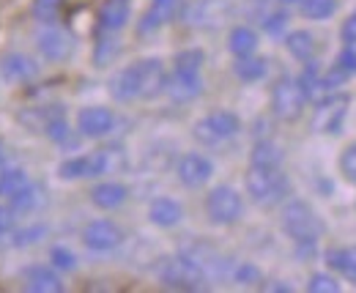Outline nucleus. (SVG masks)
I'll use <instances>...</instances> for the list:
<instances>
[{"label":"nucleus","mask_w":356,"mask_h":293,"mask_svg":"<svg viewBox=\"0 0 356 293\" xmlns=\"http://www.w3.org/2000/svg\"><path fill=\"white\" fill-rule=\"evenodd\" d=\"M282 230L299 244V250L312 255L315 250V241L323 236L326 225L321 222V216L315 214L310 203L305 200H291L285 209H282Z\"/></svg>","instance_id":"1"},{"label":"nucleus","mask_w":356,"mask_h":293,"mask_svg":"<svg viewBox=\"0 0 356 293\" xmlns=\"http://www.w3.org/2000/svg\"><path fill=\"white\" fill-rule=\"evenodd\" d=\"M156 274H159V283L170 291H203L206 288V271L189 255L165 258Z\"/></svg>","instance_id":"2"},{"label":"nucleus","mask_w":356,"mask_h":293,"mask_svg":"<svg viewBox=\"0 0 356 293\" xmlns=\"http://www.w3.org/2000/svg\"><path fill=\"white\" fill-rule=\"evenodd\" d=\"M291 184L285 178V173H280V168H261L252 165L247 173V192L252 195V200L258 206H274L288 195Z\"/></svg>","instance_id":"3"},{"label":"nucleus","mask_w":356,"mask_h":293,"mask_svg":"<svg viewBox=\"0 0 356 293\" xmlns=\"http://www.w3.org/2000/svg\"><path fill=\"white\" fill-rule=\"evenodd\" d=\"M348 107H351L348 93H332V96L321 99L315 107V116H312V129L321 134H340L346 118H348Z\"/></svg>","instance_id":"4"},{"label":"nucleus","mask_w":356,"mask_h":293,"mask_svg":"<svg viewBox=\"0 0 356 293\" xmlns=\"http://www.w3.org/2000/svg\"><path fill=\"white\" fill-rule=\"evenodd\" d=\"M305 102H307V96H305L299 80L282 77L271 90V113L280 121H288V124L296 121L302 116V110H305Z\"/></svg>","instance_id":"5"},{"label":"nucleus","mask_w":356,"mask_h":293,"mask_svg":"<svg viewBox=\"0 0 356 293\" xmlns=\"http://www.w3.org/2000/svg\"><path fill=\"white\" fill-rule=\"evenodd\" d=\"M238 129H241V121H238L236 113L217 110V113L200 118V121L195 124V129H192V134H195V140L203 143V145H217V143H222L227 137L238 134Z\"/></svg>","instance_id":"6"},{"label":"nucleus","mask_w":356,"mask_h":293,"mask_svg":"<svg viewBox=\"0 0 356 293\" xmlns=\"http://www.w3.org/2000/svg\"><path fill=\"white\" fill-rule=\"evenodd\" d=\"M241 211H244V203L238 192L230 187H217L206 198V214L214 225H233L241 216Z\"/></svg>","instance_id":"7"},{"label":"nucleus","mask_w":356,"mask_h":293,"mask_svg":"<svg viewBox=\"0 0 356 293\" xmlns=\"http://www.w3.org/2000/svg\"><path fill=\"white\" fill-rule=\"evenodd\" d=\"M113 168V159H110V151H93L88 157H74V159H66L60 165V178L66 181H74V178H93V175H102Z\"/></svg>","instance_id":"8"},{"label":"nucleus","mask_w":356,"mask_h":293,"mask_svg":"<svg viewBox=\"0 0 356 293\" xmlns=\"http://www.w3.org/2000/svg\"><path fill=\"white\" fill-rule=\"evenodd\" d=\"M83 241L93 252H110L115 250V247H121L124 230L115 222H110V219H96V222H90L88 228L83 230Z\"/></svg>","instance_id":"9"},{"label":"nucleus","mask_w":356,"mask_h":293,"mask_svg":"<svg viewBox=\"0 0 356 293\" xmlns=\"http://www.w3.org/2000/svg\"><path fill=\"white\" fill-rule=\"evenodd\" d=\"M134 66H137V93H140V99H156L168 85V74H165L162 61L148 58V61H137Z\"/></svg>","instance_id":"10"},{"label":"nucleus","mask_w":356,"mask_h":293,"mask_svg":"<svg viewBox=\"0 0 356 293\" xmlns=\"http://www.w3.org/2000/svg\"><path fill=\"white\" fill-rule=\"evenodd\" d=\"M176 173H178V181H181L184 187L197 189V187L209 184V178L214 175V165H211V159H206L203 154H186V157H181Z\"/></svg>","instance_id":"11"},{"label":"nucleus","mask_w":356,"mask_h":293,"mask_svg":"<svg viewBox=\"0 0 356 293\" xmlns=\"http://www.w3.org/2000/svg\"><path fill=\"white\" fill-rule=\"evenodd\" d=\"M77 126H80V134L86 137H104L113 132L115 116L107 107H86L77 116Z\"/></svg>","instance_id":"12"},{"label":"nucleus","mask_w":356,"mask_h":293,"mask_svg":"<svg viewBox=\"0 0 356 293\" xmlns=\"http://www.w3.org/2000/svg\"><path fill=\"white\" fill-rule=\"evenodd\" d=\"M39 49L49 61H66L74 52V39L60 28H47L39 33Z\"/></svg>","instance_id":"13"},{"label":"nucleus","mask_w":356,"mask_h":293,"mask_svg":"<svg viewBox=\"0 0 356 293\" xmlns=\"http://www.w3.org/2000/svg\"><path fill=\"white\" fill-rule=\"evenodd\" d=\"M227 0H197L189 11V22L197 28H220L227 17Z\"/></svg>","instance_id":"14"},{"label":"nucleus","mask_w":356,"mask_h":293,"mask_svg":"<svg viewBox=\"0 0 356 293\" xmlns=\"http://www.w3.org/2000/svg\"><path fill=\"white\" fill-rule=\"evenodd\" d=\"M165 90L176 99V102H192L203 93V80L200 72H173V77L168 80Z\"/></svg>","instance_id":"15"},{"label":"nucleus","mask_w":356,"mask_h":293,"mask_svg":"<svg viewBox=\"0 0 356 293\" xmlns=\"http://www.w3.org/2000/svg\"><path fill=\"white\" fill-rule=\"evenodd\" d=\"M22 283H25V291L33 293H60L63 291V283L60 277L47 269V266H28L22 271Z\"/></svg>","instance_id":"16"},{"label":"nucleus","mask_w":356,"mask_h":293,"mask_svg":"<svg viewBox=\"0 0 356 293\" xmlns=\"http://www.w3.org/2000/svg\"><path fill=\"white\" fill-rule=\"evenodd\" d=\"M0 72H3V77L6 80H11V83H28V80H33L36 77V63L28 58V55H22V52H11V55H3V61H0Z\"/></svg>","instance_id":"17"},{"label":"nucleus","mask_w":356,"mask_h":293,"mask_svg":"<svg viewBox=\"0 0 356 293\" xmlns=\"http://www.w3.org/2000/svg\"><path fill=\"white\" fill-rule=\"evenodd\" d=\"M354 74H356V49L348 44V47L337 55V61L332 63L329 74H323V77H321V88H323V90H326V88H334V85L351 80Z\"/></svg>","instance_id":"18"},{"label":"nucleus","mask_w":356,"mask_h":293,"mask_svg":"<svg viewBox=\"0 0 356 293\" xmlns=\"http://www.w3.org/2000/svg\"><path fill=\"white\" fill-rule=\"evenodd\" d=\"M127 195H129V189L124 184H115V181H104V184H99V187L90 189L93 206H99V209L104 211H113L118 209V206H124Z\"/></svg>","instance_id":"19"},{"label":"nucleus","mask_w":356,"mask_h":293,"mask_svg":"<svg viewBox=\"0 0 356 293\" xmlns=\"http://www.w3.org/2000/svg\"><path fill=\"white\" fill-rule=\"evenodd\" d=\"M178 11V0H154L148 14L140 22V33H154L156 28H162L165 22H170Z\"/></svg>","instance_id":"20"},{"label":"nucleus","mask_w":356,"mask_h":293,"mask_svg":"<svg viewBox=\"0 0 356 293\" xmlns=\"http://www.w3.org/2000/svg\"><path fill=\"white\" fill-rule=\"evenodd\" d=\"M129 19V3L127 0H104L99 8V28L102 31H121Z\"/></svg>","instance_id":"21"},{"label":"nucleus","mask_w":356,"mask_h":293,"mask_svg":"<svg viewBox=\"0 0 356 293\" xmlns=\"http://www.w3.org/2000/svg\"><path fill=\"white\" fill-rule=\"evenodd\" d=\"M148 216H151V222L159 225V228H173V225L181 222L184 209H181V203L173 200V198H156V200L151 203V209H148Z\"/></svg>","instance_id":"22"},{"label":"nucleus","mask_w":356,"mask_h":293,"mask_svg":"<svg viewBox=\"0 0 356 293\" xmlns=\"http://www.w3.org/2000/svg\"><path fill=\"white\" fill-rule=\"evenodd\" d=\"M110 93H113V99H118V102H132V99H140V93H137V66H127V69H121L113 80H110Z\"/></svg>","instance_id":"23"},{"label":"nucleus","mask_w":356,"mask_h":293,"mask_svg":"<svg viewBox=\"0 0 356 293\" xmlns=\"http://www.w3.org/2000/svg\"><path fill=\"white\" fill-rule=\"evenodd\" d=\"M326 263L356 285V247H334L326 252Z\"/></svg>","instance_id":"24"},{"label":"nucleus","mask_w":356,"mask_h":293,"mask_svg":"<svg viewBox=\"0 0 356 293\" xmlns=\"http://www.w3.org/2000/svg\"><path fill=\"white\" fill-rule=\"evenodd\" d=\"M285 47H288V52H291L296 61H302V63L315 61V39H312V33H307V31H293V33H288Z\"/></svg>","instance_id":"25"},{"label":"nucleus","mask_w":356,"mask_h":293,"mask_svg":"<svg viewBox=\"0 0 356 293\" xmlns=\"http://www.w3.org/2000/svg\"><path fill=\"white\" fill-rule=\"evenodd\" d=\"M58 116H66V113H63V107H60V104H49V107H33V110H25V113L19 116V121L28 126V129L44 132L47 124H49L52 118H58Z\"/></svg>","instance_id":"26"},{"label":"nucleus","mask_w":356,"mask_h":293,"mask_svg":"<svg viewBox=\"0 0 356 293\" xmlns=\"http://www.w3.org/2000/svg\"><path fill=\"white\" fill-rule=\"evenodd\" d=\"M230 52L236 55V58H247V55H252L255 52V47H258V36H255V31L252 28H233L230 31Z\"/></svg>","instance_id":"27"},{"label":"nucleus","mask_w":356,"mask_h":293,"mask_svg":"<svg viewBox=\"0 0 356 293\" xmlns=\"http://www.w3.org/2000/svg\"><path fill=\"white\" fill-rule=\"evenodd\" d=\"M28 187H31V178H28V173H25V170L11 168L0 175V195H6L8 200H11L14 195L25 192Z\"/></svg>","instance_id":"28"},{"label":"nucleus","mask_w":356,"mask_h":293,"mask_svg":"<svg viewBox=\"0 0 356 293\" xmlns=\"http://www.w3.org/2000/svg\"><path fill=\"white\" fill-rule=\"evenodd\" d=\"M264 74H266V61H264V58L247 55V58H238V61H236V77H238V80L255 83V80H261Z\"/></svg>","instance_id":"29"},{"label":"nucleus","mask_w":356,"mask_h":293,"mask_svg":"<svg viewBox=\"0 0 356 293\" xmlns=\"http://www.w3.org/2000/svg\"><path fill=\"white\" fill-rule=\"evenodd\" d=\"M337 0H302V14L307 17V19H329V17H334L337 14Z\"/></svg>","instance_id":"30"},{"label":"nucleus","mask_w":356,"mask_h":293,"mask_svg":"<svg viewBox=\"0 0 356 293\" xmlns=\"http://www.w3.org/2000/svg\"><path fill=\"white\" fill-rule=\"evenodd\" d=\"M282 162V151L274 145V143H258L252 148V165H261V168H280Z\"/></svg>","instance_id":"31"},{"label":"nucleus","mask_w":356,"mask_h":293,"mask_svg":"<svg viewBox=\"0 0 356 293\" xmlns=\"http://www.w3.org/2000/svg\"><path fill=\"white\" fill-rule=\"evenodd\" d=\"M11 209H19V211H31V209H36V206H42L44 203V198H42V189L39 187H28L25 192H19V195H14L11 200Z\"/></svg>","instance_id":"32"},{"label":"nucleus","mask_w":356,"mask_h":293,"mask_svg":"<svg viewBox=\"0 0 356 293\" xmlns=\"http://www.w3.org/2000/svg\"><path fill=\"white\" fill-rule=\"evenodd\" d=\"M203 61H206L203 49H181L173 63H176V72H200Z\"/></svg>","instance_id":"33"},{"label":"nucleus","mask_w":356,"mask_h":293,"mask_svg":"<svg viewBox=\"0 0 356 293\" xmlns=\"http://www.w3.org/2000/svg\"><path fill=\"white\" fill-rule=\"evenodd\" d=\"M307 291L310 293H340V283L329 274H312L310 283H307Z\"/></svg>","instance_id":"34"},{"label":"nucleus","mask_w":356,"mask_h":293,"mask_svg":"<svg viewBox=\"0 0 356 293\" xmlns=\"http://www.w3.org/2000/svg\"><path fill=\"white\" fill-rule=\"evenodd\" d=\"M60 6H63V0H33V14L44 22H52L60 14Z\"/></svg>","instance_id":"35"},{"label":"nucleus","mask_w":356,"mask_h":293,"mask_svg":"<svg viewBox=\"0 0 356 293\" xmlns=\"http://www.w3.org/2000/svg\"><path fill=\"white\" fill-rule=\"evenodd\" d=\"M340 173L346 181L356 184V143H351L343 154H340Z\"/></svg>","instance_id":"36"},{"label":"nucleus","mask_w":356,"mask_h":293,"mask_svg":"<svg viewBox=\"0 0 356 293\" xmlns=\"http://www.w3.org/2000/svg\"><path fill=\"white\" fill-rule=\"evenodd\" d=\"M47 233L44 225H36V228H25V230H19V233H14V239H11V244L14 247H28V244H33V241H39L42 236Z\"/></svg>","instance_id":"37"},{"label":"nucleus","mask_w":356,"mask_h":293,"mask_svg":"<svg viewBox=\"0 0 356 293\" xmlns=\"http://www.w3.org/2000/svg\"><path fill=\"white\" fill-rule=\"evenodd\" d=\"M49 258H52V266L60 269V271H72V269L77 266V258L66 250V247H52Z\"/></svg>","instance_id":"38"},{"label":"nucleus","mask_w":356,"mask_h":293,"mask_svg":"<svg viewBox=\"0 0 356 293\" xmlns=\"http://www.w3.org/2000/svg\"><path fill=\"white\" fill-rule=\"evenodd\" d=\"M261 22H264V31H266V33L277 36V33H282V28L288 25V14H285V11H268Z\"/></svg>","instance_id":"39"},{"label":"nucleus","mask_w":356,"mask_h":293,"mask_svg":"<svg viewBox=\"0 0 356 293\" xmlns=\"http://www.w3.org/2000/svg\"><path fill=\"white\" fill-rule=\"evenodd\" d=\"M47 137L49 140H55V143H66V137H69V124H66V116H58V118H52L49 124H47Z\"/></svg>","instance_id":"40"},{"label":"nucleus","mask_w":356,"mask_h":293,"mask_svg":"<svg viewBox=\"0 0 356 293\" xmlns=\"http://www.w3.org/2000/svg\"><path fill=\"white\" fill-rule=\"evenodd\" d=\"M236 280L241 283V285H255V283H261V271L255 269V266H238V271H236Z\"/></svg>","instance_id":"41"},{"label":"nucleus","mask_w":356,"mask_h":293,"mask_svg":"<svg viewBox=\"0 0 356 293\" xmlns=\"http://www.w3.org/2000/svg\"><path fill=\"white\" fill-rule=\"evenodd\" d=\"M340 36H343V42L346 44H356V11L343 22V28H340Z\"/></svg>","instance_id":"42"},{"label":"nucleus","mask_w":356,"mask_h":293,"mask_svg":"<svg viewBox=\"0 0 356 293\" xmlns=\"http://www.w3.org/2000/svg\"><path fill=\"white\" fill-rule=\"evenodd\" d=\"M11 225H14V214H11V209L0 206V236H3V233H8V230H11Z\"/></svg>","instance_id":"43"},{"label":"nucleus","mask_w":356,"mask_h":293,"mask_svg":"<svg viewBox=\"0 0 356 293\" xmlns=\"http://www.w3.org/2000/svg\"><path fill=\"white\" fill-rule=\"evenodd\" d=\"M3 157H6V148H3V143H0V162H3Z\"/></svg>","instance_id":"44"},{"label":"nucleus","mask_w":356,"mask_h":293,"mask_svg":"<svg viewBox=\"0 0 356 293\" xmlns=\"http://www.w3.org/2000/svg\"><path fill=\"white\" fill-rule=\"evenodd\" d=\"M277 3H285L288 6V3H296V0H277Z\"/></svg>","instance_id":"45"}]
</instances>
